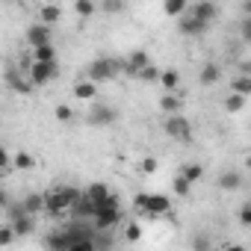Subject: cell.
I'll return each instance as SVG.
<instances>
[{
  "instance_id": "cell-22",
  "label": "cell",
  "mask_w": 251,
  "mask_h": 251,
  "mask_svg": "<svg viewBox=\"0 0 251 251\" xmlns=\"http://www.w3.org/2000/svg\"><path fill=\"white\" fill-rule=\"evenodd\" d=\"M230 89H233V95H242V98H248V95H251V77H242V74H236V77L230 80Z\"/></svg>"
},
{
  "instance_id": "cell-39",
  "label": "cell",
  "mask_w": 251,
  "mask_h": 251,
  "mask_svg": "<svg viewBox=\"0 0 251 251\" xmlns=\"http://www.w3.org/2000/svg\"><path fill=\"white\" fill-rule=\"evenodd\" d=\"M236 74H242V77H251V59H242V62L236 65Z\"/></svg>"
},
{
  "instance_id": "cell-34",
  "label": "cell",
  "mask_w": 251,
  "mask_h": 251,
  "mask_svg": "<svg viewBox=\"0 0 251 251\" xmlns=\"http://www.w3.org/2000/svg\"><path fill=\"white\" fill-rule=\"evenodd\" d=\"M160 77H163V71H160V68H154V65H148V68L139 74V80H145V83H154V80H160Z\"/></svg>"
},
{
  "instance_id": "cell-4",
  "label": "cell",
  "mask_w": 251,
  "mask_h": 251,
  "mask_svg": "<svg viewBox=\"0 0 251 251\" xmlns=\"http://www.w3.org/2000/svg\"><path fill=\"white\" fill-rule=\"evenodd\" d=\"M133 207L139 213H145V216H166V213H172V198L169 195H151V192H145V195H136Z\"/></svg>"
},
{
  "instance_id": "cell-9",
  "label": "cell",
  "mask_w": 251,
  "mask_h": 251,
  "mask_svg": "<svg viewBox=\"0 0 251 251\" xmlns=\"http://www.w3.org/2000/svg\"><path fill=\"white\" fill-rule=\"evenodd\" d=\"M148 65H151L148 53H145V50H133L127 59H124V74H130V77H139V74H142Z\"/></svg>"
},
{
  "instance_id": "cell-11",
  "label": "cell",
  "mask_w": 251,
  "mask_h": 251,
  "mask_svg": "<svg viewBox=\"0 0 251 251\" xmlns=\"http://www.w3.org/2000/svg\"><path fill=\"white\" fill-rule=\"evenodd\" d=\"M74 245V239L65 233V227H59V230H50L48 236H45V248L48 251H68Z\"/></svg>"
},
{
  "instance_id": "cell-40",
  "label": "cell",
  "mask_w": 251,
  "mask_h": 251,
  "mask_svg": "<svg viewBox=\"0 0 251 251\" xmlns=\"http://www.w3.org/2000/svg\"><path fill=\"white\" fill-rule=\"evenodd\" d=\"M103 9H106V12H121V9H124V3H118V0H106Z\"/></svg>"
},
{
  "instance_id": "cell-19",
  "label": "cell",
  "mask_w": 251,
  "mask_h": 251,
  "mask_svg": "<svg viewBox=\"0 0 251 251\" xmlns=\"http://www.w3.org/2000/svg\"><path fill=\"white\" fill-rule=\"evenodd\" d=\"M6 83H9V89H15V92H21V95H30V92L36 89L30 80L18 77V71H6Z\"/></svg>"
},
{
  "instance_id": "cell-14",
  "label": "cell",
  "mask_w": 251,
  "mask_h": 251,
  "mask_svg": "<svg viewBox=\"0 0 251 251\" xmlns=\"http://www.w3.org/2000/svg\"><path fill=\"white\" fill-rule=\"evenodd\" d=\"M21 207H24V213L27 216H39V213H45V195H39V192H27L24 198H21Z\"/></svg>"
},
{
  "instance_id": "cell-38",
  "label": "cell",
  "mask_w": 251,
  "mask_h": 251,
  "mask_svg": "<svg viewBox=\"0 0 251 251\" xmlns=\"http://www.w3.org/2000/svg\"><path fill=\"white\" fill-rule=\"evenodd\" d=\"M239 222L251 227V201H248V204H242V210H239Z\"/></svg>"
},
{
  "instance_id": "cell-29",
  "label": "cell",
  "mask_w": 251,
  "mask_h": 251,
  "mask_svg": "<svg viewBox=\"0 0 251 251\" xmlns=\"http://www.w3.org/2000/svg\"><path fill=\"white\" fill-rule=\"evenodd\" d=\"M172 189H175V195H177V198H186V195H189V189H192V183H189L186 177H180V175H177V177H175V183H172Z\"/></svg>"
},
{
  "instance_id": "cell-24",
  "label": "cell",
  "mask_w": 251,
  "mask_h": 251,
  "mask_svg": "<svg viewBox=\"0 0 251 251\" xmlns=\"http://www.w3.org/2000/svg\"><path fill=\"white\" fill-rule=\"evenodd\" d=\"M36 166V160H33V154H27V151H18L15 157H12V169H21V172H30Z\"/></svg>"
},
{
  "instance_id": "cell-26",
  "label": "cell",
  "mask_w": 251,
  "mask_h": 251,
  "mask_svg": "<svg viewBox=\"0 0 251 251\" xmlns=\"http://www.w3.org/2000/svg\"><path fill=\"white\" fill-rule=\"evenodd\" d=\"M160 83H163V89H166V92H175V89H177V83H180V74H177L175 68H166V71H163V77H160Z\"/></svg>"
},
{
  "instance_id": "cell-13",
  "label": "cell",
  "mask_w": 251,
  "mask_h": 251,
  "mask_svg": "<svg viewBox=\"0 0 251 251\" xmlns=\"http://www.w3.org/2000/svg\"><path fill=\"white\" fill-rule=\"evenodd\" d=\"M109 195H112V189H109L103 180H95V183H89V186H86V198H92L98 207H100V204H106V201H109Z\"/></svg>"
},
{
  "instance_id": "cell-7",
  "label": "cell",
  "mask_w": 251,
  "mask_h": 251,
  "mask_svg": "<svg viewBox=\"0 0 251 251\" xmlns=\"http://www.w3.org/2000/svg\"><path fill=\"white\" fill-rule=\"evenodd\" d=\"M24 39H27V45L36 50V48H45V45H53L50 39H53V27H48V24H30L27 27V33H24Z\"/></svg>"
},
{
  "instance_id": "cell-21",
  "label": "cell",
  "mask_w": 251,
  "mask_h": 251,
  "mask_svg": "<svg viewBox=\"0 0 251 251\" xmlns=\"http://www.w3.org/2000/svg\"><path fill=\"white\" fill-rule=\"evenodd\" d=\"M180 177H186L189 183H198V180L204 177V166H198V163H186V166L180 169Z\"/></svg>"
},
{
  "instance_id": "cell-30",
  "label": "cell",
  "mask_w": 251,
  "mask_h": 251,
  "mask_svg": "<svg viewBox=\"0 0 251 251\" xmlns=\"http://www.w3.org/2000/svg\"><path fill=\"white\" fill-rule=\"evenodd\" d=\"M242 106H245V98H242V95H227V98H225V109H227V112H239Z\"/></svg>"
},
{
  "instance_id": "cell-2",
  "label": "cell",
  "mask_w": 251,
  "mask_h": 251,
  "mask_svg": "<svg viewBox=\"0 0 251 251\" xmlns=\"http://www.w3.org/2000/svg\"><path fill=\"white\" fill-rule=\"evenodd\" d=\"M121 216H124V213H121V198L112 192V195H109V201L98 207V216H95V230H112V227H118Z\"/></svg>"
},
{
  "instance_id": "cell-31",
  "label": "cell",
  "mask_w": 251,
  "mask_h": 251,
  "mask_svg": "<svg viewBox=\"0 0 251 251\" xmlns=\"http://www.w3.org/2000/svg\"><path fill=\"white\" fill-rule=\"evenodd\" d=\"M124 239H127V242H139V239H142V227H139V222H130L127 227H124Z\"/></svg>"
},
{
  "instance_id": "cell-27",
  "label": "cell",
  "mask_w": 251,
  "mask_h": 251,
  "mask_svg": "<svg viewBox=\"0 0 251 251\" xmlns=\"http://www.w3.org/2000/svg\"><path fill=\"white\" fill-rule=\"evenodd\" d=\"M74 12H77L80 18H92V15L98 12V6H95V0H77V3H74Z\"/></svg>"
},
{
  "instance_id": "cell-36",
  "label": "cell",
  "mask_w": 251,
  "mask_h": 251,
  "mask_svg": "<svg viewBox=\"0 0 251 251\" xmlns=\"http://www.w3.org/2000/svg\"><path fill=\"white\" fill-rule=\"evenodd\" d=\"M239 36H242L245 45H251V18H242V24H239Z\"/></svg>"
},
{
  "instance_id": "cell-10",
  "label": "cell",
  "mask_w": 251,
  "mask_h": 251,
  "mask_svg": "<svg viewBox=\"0 0 251 251\" xmlns=\"http://www.w3.org/2000/svg\"><path fill=\"white\" fill-rule=\"evenodd\" d=\"M207 27H210V24H204V21H201V18H195L192 12H186V15L180 18V24H177V30H180L183 36H192V39H195V36H204V33H207Z\"/></svg>"
},
{
  "instance_id": "cell-3",
  "label": "cell",
  "mask_w": 251,
  "mask_h": 251,
  "mask_svg": "<svg viewBox=\"0 0 251 251\" xmlns=\"http://www.w3.org/2000/svg\"><path fill=\"white\" fill-rule=\"evenodd\" d=\"M115 71H124V59H92L86 65V80L106 83V80L115 77Z\"/></svg>"
},
{
  "instance_id": "cell-8",
  "label": "cell",
  "mask_w": 251,
  "mask_h": 251,
  "mask_svg": "<svg viewBox=\"0 0 251 251\" xmlns=\"http://www.w3.org/2000/svg\"><path fill=\"white\" fill-rule=\"evenodd\" d=\"M115 118H118V109L109 106V103H95L89 109V115H86V121L95 124V127H106V124H112Z\"/></svg>"
},
{
  "instance_id": "cell-1",
  "label": "cell",
  "mask_w": 251,
  "mask_h": 251,
  "mask_svg": "<svg viewBox=\"0 0 251 251\" xmlns=\"http://www.w3.org/2000/svg\"><path fill=\"white\" fill-rule=\"evenodd\" d=\"M86 192L77 189V186H53L50 192H45V213L50 219H62V216H71L77 201L83 198Z\"/></svg>"
},
{
  "instance_id": "cell-16",
  "label": "cell",
  "mask_w": 251,
  "mask_h": 251,
  "mask_svg": "<svg viewBox=\"0 0 251 251\" xmlns=\"http://www.w3.org/2000/svg\"><path fill=\"white\" fill-rule=\"evenodd\" d=\"M180 106H183V100H180L175 92H166V95L160 98V109H163L166 115H180Z\"/></svg>"
},
{
  "instance_id": "cell-25",
  "label": "cell",
  "mask_w": 251,
  "mask_h": 251,
  "mask_svg": "<svg viewBox=\"0 0 251 251\" xmlns=\"http://www.w3.org/2000/svg\"><path fill=\"white\" fill-rule=\"evenodd\" d=\"M163 12H166V15H172V18H183V15L189 12V6L183 3V0H169V3L163 6Z\"/></svg>"
},
{
  "instance_id": "cell-41",
  "label": "cell",
  "mask_w": 251,
  "mask_h": 251,
  "mask_svg": "<svg viewBox=\"0 0 251 251\" xmlns=\"http://www.w3.org/2000/svg\"><path fill=\"white\" fill-rule=\"evenodd\" d=\"M242 12H245V18H251V0H245V3H242Z\"/></svg>"
},
{
  "instance_id": "cell-28",
  "label": "cell",
  "mask_w": 251,
  "mask_h": 251,
  "mask_svg": "<svg viewBox=\"0 0 251 251\" xmlns=\"http://www.w3.org/2000/svg\"><path fill=\"white\" fill-rule=\"evenodd\" d=\"M192 251H213V236L210 233H195L192 236Z\"/></svg>"
},
{
  "instance_id": "cell-15",
  "label": "cell",
  "mask_w": 251,
  "mask_h": 251,
  "mask_svg": "<svg viewBox=\"0 0 251 251\" xmlns=\"http://www.w3.org/2000/svg\"><path fill=\"white\" fill-rule=\"evenodd\" d=\"M239 186H242V175H239V172L230 169V172H222V175H219V189H222V192H236Z\"/></svg>"
},
{
  "instance_id": "cell-42",
  "label": "cell",
  "mask_w": 251,
  "mask_h": 251,
  "mask_svg": "<svg viewBox=\"0 0 251 251\" xmlns=\"http://www.w3.org/2000/svg\"><path fill=\"white\" fill-rule=\"evenodd\" d=\"M225 251H248V248H245V245H227Z\"/></svg>"
},
{
  "instance_id": "cell-33",
  "label": "cell",
  "mask_w": 251,
  "mask_h": 251,
  "mask_svg": "<svg viewBox=\"0 0 251 251\" xmlns=\"http://www.w3.org/2000/svg\"><path fill=\"white\" fill-rule=\"evenodd\" d=\"M53 115H56V121H62V124H68V121L74 118V112H71V106H68V103H59Z\"/></svg>"
},
{
  "instance_id": "cell-32",
  "label": "cell",
  "mask_w": 251,
  "mask_h": 251,
  "mask_svg": "<svg viewBox=\"0 0 251 251\" xmlns=\"http://www.w3.org/2000/svg\"><path fill=\"white\" fill-rule=\"evenodd\" d=\"M15 236H18V233H15L12 225H3V227H0V245H12Z\"/></svg>"
},
{
  "instance_id": "cell-5",
  "label": "cell",
  "mask_w": 251,
  "mask_h": 251,
  "mask_svg": "<svg viewBox=\"0 0 251 251\" xmlns=\"http://www.w3.org/2000/svg\"><path fill=\"white\" fill-rule=\"evenodd\" d=\"M27 77H30V83H33L36 89H42V86H48L50 80L59 77V65H56V62H30Z\"/></svg>"
},
{
  "instance_id": "cell-35",
  "label": "cell",
  "mask_w": 251,
  "mask_h": 251,
  "mask_svg": "<svg viewBox=\"0 0 251 251\" xmlns=\"http://www.w3.org/2000/svg\"><path fill=\"white\" fill-rule=\"evenodd\" d=\"M68 251H98V245H95V239H83V242H74Z\"/></svg>"
},
{
  "instance_id": "cell-20",
  "label": "cell",
  "mask_w": 251,
  "mask_h": 251,
  "mask_svg": "<svg viewBox=\"0 0 251 251\" xmlns=\"http://www.w3.org/2000/svg\"><path fill=\"white\" fill-rule=\"evenodd\" d=\"M95 95H98V83H92V80H83V83L74 86V98L77 100H95Z\"/></svg>"
},
{
  "instance_id": "cell-18",
  "label": "cell",
  "mask_w": 251,
  "mask_h": 251,
  "mask_svg": "<svg viewBox=\"0 0 251 251\" xmlns=\"http://www.w3.org/2000/svg\"><path fill=\"white\" fill-rule=\"evenodd\" d=\"M198 80H201V86H213V83H219V80H222V68H219L216 62H207V65L201 68Z\"/></svg>"
},
{
  "instance_id": "cell-37",
  "label": "cell",
  "mask_w": 251,
  "mask_h": 251,
  "mask_svg": "<svg viewBox=\"0 0 251 251\" xmlns=\"http://www.w3.org/2000/svg\"><path fill=\"white\" fill-rule=\"evenodd\" d=\"M157 169H160V163H157L154 157H145V160H142V172H145V175H154Z\"/></svg>"
},
{
  "instance_id": "cell-23",
  "label": "cell",
  "mask_w": 251,
  "mask_h": 251,
  "mask_svg": "<svg viewBox=\"0 0 251 251\" xmlns=\"http://www.w3.org/2000/svg\"><path fill=\"white\" fill-rule=\"evenodd\" d=\"M33 62H56V48H53V45L36 48V50H33Z\"/></svg>"
},
{
  "instance_id": "cell-6",
  "label": "cell",
  "mask_w": 251,
  "mask_h": 251,
  "mask_svg": "<svg viewBox=\"0 0 251 251\" xmlns=\"http://www.w3.org/2000/svg\"><path fill=\"white\" fill-rule=\"evenodd\" d=\"M163 130H166V136H172L177 142H189L192 139V124H189L186 115H166Z\"/></svg>"
},
{
  "instance_id": "cell-12",
  "label": "cell",
  "mask_w": 251,
  "mask_h": 251,
  "mask_svg": "<svg viewBox=\"0 0 251 251\" xmlns=\"http://www.w3.org/2000/svg\"><path fill=\"white\" fill-rule=\"evenodd\" d=\"M189 12H192L195 18H201L204 24H213L216 15H219V6L210 3V0H201V3H192V6H189Z\"/></svg>"
},
{
  "instance_id": "cell-17",
  "label": "cell",
  "mask_w": 251,
  "mask_h": 251,
  "mask_svg": "<svg viewBox=\"0 0 251 251\" xmlns=\"http://www.w3.org/2000/svg\"><path fill=\"white\" fill-rule=\"evenodd\" d=\"M39 18H42V24L53 27V24H59V18H62V9H59L56 3H45V6L39 9Z\"/></svg>"
}]
</instances>
